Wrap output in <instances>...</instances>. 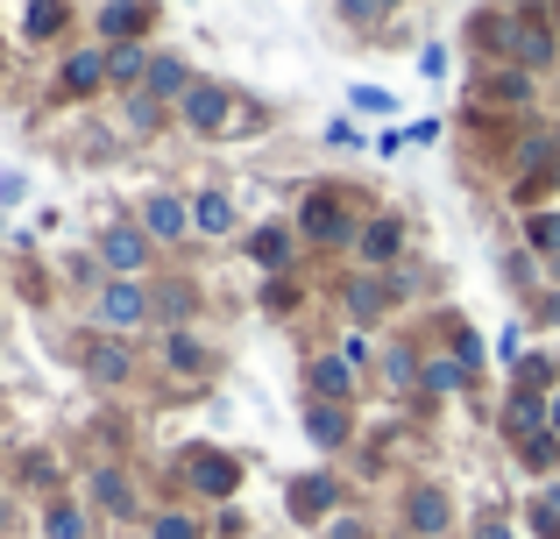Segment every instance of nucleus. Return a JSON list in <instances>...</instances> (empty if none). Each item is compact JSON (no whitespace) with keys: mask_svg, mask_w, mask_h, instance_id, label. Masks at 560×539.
Here are the masks:
<instances>
[{"mask_svg":"<svg viewBox=\"0 0 560 539\" xmlns=\"http://www.w3.org/2000/svg\"><path fill=\"white\" fill-rule=\"evenodd\" d=\"M362 221L370 213H355V199L348 192H334V185H313L305 192V207H299V242H313V249H355V235H362Z\"/></svg>","mask_w":560,"mask_h":539,"instance_id":"1","label":"nucleus"},{"mask_svg":"<svg viewBox=\"0 0 560 539\" xmlns=\"http://www.w3.org/2000/svg\"><path fill=\"white\" fill-rule=\"evenodd\" d=\"M178 476H185L191 497H206V504H234V490H242V455L191 441V447H178Z\"/></svg>","mask_w":560,"mask_h":539,"instance_id":"2","label":"nucleus"},{"mask_svg":"<svg viewBox=\"0 0 560 539\" xmlns=\"http://www.w3.org/2000/svg\"><path fill=\"white\" fill-rule=\"evenodd\" d=\"M93 319H100V333L128 341L136 327H150V319H156V291L136 284V277H107V284H100V298H93Z\"/></svg>","mask_w":560,"mask_h":539,"instance_id":"3","label":"nucleus"},{"mask_svg":"<svg viewBox=\"0 0 560 539\" xmlns=\"http://www.w3.org/2000/svg\"><path fill=\"white\" fill-rule=\"evenodd\" d=\"M405 242H411V227H405V213L397 207H376L370 221H362V235H355V270H370V277H390L397 270V256H405Z\"/></svg>","mask_w":560,"mask_h":539,"instance_id":"4","label":"nucleus"},{"mask_svg":"<svg viewBox=\"0 0 560 539\" xmlns=\"http://www.w3.org/2000/svg\"><path fill=\"white\" fill-rule=\"evenodd\" d=\"M85 504H93L100 518H114V526H136L142 518V497H136V483H128L121 461H100V469L85 476ZM142 526H150V518H142Z\"/></svg>","mask_w":560,"mask_h":539,"instance_id":"5","label":"nucleus"},{"mask_svg":"<svg viewBox=\"0 0 560 539\" xmlns=\"http://www.w3.org/2000/svg\"><path fill=\"white\" fill-rule=\"evenodd\" d=\"M178 121L191 128V136H206V142L228 136V128H234V93L220 79H191V93L178 99Z\"/></svg>","mask_w":560,"mask_h":539,"instance_id":"6","label":"nucleus"},{"mask_svg":"<svg viewBox=\"0 0 560 539\" xmlns=\"http://www.w3.org/2000/svg\"><path fill=\"white\" fill-rule=\"evenodd\" d=\"M334 298H341V313L355 319L362 333H376L383 319H390L397 291H390V277H370V270H348V277H341V291H334Z\"/></svg>","mask_w":560,"mask_h":539,"instance_id":"7","label":"nucleus"},{"mask_svg":"<svg viewBox=\"0 0 560 539\" xmlns=\"http://www.w3.org/2000/svg\"><path fill=\"white\" fill-rule=\"evenodd\" d=\"M100 263H107V277H136L142 284V270L156 263V242L136 221H107L100 227Z\"/></svg>","mask_w":560,"mask_h":539,"instance_id":"8","label":"nucleus"},{"mask_svg":"<svg viewBox=\"0 0 560 539\" xmlns=\"http://www.w3.org/2000/svg\"><path fill=\"white\" fill-rule=\"evenodd\" d=\"M405 532L411 539H454V490L447 483H411L405 490Z\"/></svg>","mask_w":560,"mask_h":539,"instance_id":"9","label":"nucleus"},{"mask_svg":"<svg viewBox=\"0 0 560 539\" xmlns=\"http://www.w3.org/2000/svg\"><path fill=\"white\" fill-rule=\"evenodd\" d=\"M553 57H560L553 14H547V8H518V36H511V65H518V71H533V79H539V71L553 65Z\"/></svg>","mask_w":560,"mask_h":539,"instance_id":"10","label":"nucleus"},{"mask_svg":"<svg viewBox=\"0 0 560 539\" xmlns=\"http://www.w3.org/2000/svg\"><path fill=\"white\" fill-rule=\"evenodd\" d=\"M284 512L299 518V526H327V518H341V476H327V469L299 476L291 497H284Z\"/></svg>","mask_w":560,"mask_h":539,"instance_id":"11","label":"nucleus"},{"mask_svg":"<svg viewBox=\"0 0 560 539\" xmlns=\"http://www.w3.org/2000/svg\"><path fill=\"white\" fill-rule=\"evenodd\" d=\"M93 28H100V50H121V43H142L156 28V8L150 0H107V8H93Z\"/></svg>","mask_w":560,"mask_h":539,"instance_id":"12","label":"nucleus"},{"mask_svg":"<svg viewBox=\"0 0 560 539\" xmlns=\"http://www.w3.org/2000/svg\"><path fill=\"white\" fill-rule=\"evenodd\" d=\"M50 93H57V99H100V93H107V50H100V43L71 50L65 65H57Z\"/></svg>","mask_w":560,"mask_h":539,"instance_id":"13","label":"nucleus"},{"mask_svg":"<svg viewBox=\"0 0 560 539\" xmlns=\"http://www.w3.org/2000/svg\"><path fill=\"white\" fill-rule=\"evenodd\" d=\"M136 227L156 242V249H171V242L191 235V199H178V192H150V199H142V213H136Z\"/></svg>","mask_w":560,"mask_h":539,"instance_id":"14","label":"nucleus"},{"mask_svg":"<svg viewBox=\"0 0 560 539\" xmlns=\"http://www.w3.org/2000/svg\"><path fill=\"white\" fill-rule=\"evenodd\" d=\"M305 398H327V405H355V362L341 355V348H319L313 362H305Z\"/></svg>","mask_w":560,"mask_h":539,"instance_id":"15","label":"nucleus"},{"mask_svg":"<svg viewBox=\"0 0 560 539\" xmlns=\"http://www.w3.org/2000/svg\"><path fill=\"white\" fill-rule=\"evenodd\" d=\"M79 370L93 376V384L121 390V384H136V348H128V341H114V333H100V341H85Z\"/></svg>","mask_w":560,"mask_h":539,"instance_id":"16","label":"nucleus"},{"mask_svg":"<svg viewBox=\"0 0 560 539\" xmlns=\"http://www.w3.org/2000/svg\"><path fill=\"white\" fill-rule=\"evenodd\" d=\"M305 441H313V447H327V455H334V447H348V441H355V405H327V398H305Z\"/></svg>","mask_w":560,"mask_h":539,"instance_id":"17","label":"nucleus"},{"mask_svg":"<svg viewBox=\"0 0 560 539\" xmlns=\"http://www.w3.org/2000/svg\"><path fill=\"white\" fill-rule=\"evenodd\" d=\"M511 164H518V185L560 178V128H533V136H518V150H511Z\"/></svg>","mask_w":560,"mask_h":539,"instance_id":"18","label":"nucleus"},{"mask_svg":"<svg viewBox=\"0 0 560 539\" xmlns=\"http://www.w3.org/2000/svg\"><path fill=\"white\" fill-rule=\"evenodd\" d=\"M234 227H242V213H234V192H228V185H206V192L191 199V235L228 242Z\"/></svg>","mask_w":560,"mask_h":539,"instance_id":"19","label":"nucleus"},{"mask_svg":"<svg viewBox=\"0 0 560 539\" xmlns=\"http://www.w3.org/2000/svg\"><path fill=\"white\" fill-rule=\"evenodd\" d=\"M291 249H299V235H291L284 221L248 227V263H256L262 277H284V270H291Z\"/></svg>","mask_w":560,"mask_h":539,"instance_id":"20","label":"nucleus"},{"mask_svg":"<svg viewBox=\"0 0 560 539\" xmlns=\"http://www.w3.org/2000/svg\"><path fill=\"white\" fill-rule=\"evenodd\" d=\"M533 71H518V65H490V71H476V93L490 99V107H533Z\"/></svg>","mask_w":560,"mask_h":539,"instance_id":"21","label":"nucleus"},{"mask_svg":"<svg viewBox=\"0 0 560 539\" xmlns=\"http://www.w3.org/2000/svg\"><path fill=\"white\" fill-rule=\"evenodd\" d=\"M497 426H504V441H539L547 433V398H533V390H504V412H497Z\"/></svg>","mask_w":560,"mask_h":539,"instance_id":"22","label":"nucleus"},{"mask_svg":"<svg viewBox=\"0 0 560 539\" xmlns=\"http://www.w3.org/2000/svg\"><path fill=\"white\" fill-rule=\"evenodd\" d=\"M164 370L171 376H206V370H213V341H206V333H191V327L164 333Z\"/></svg>","mask_w":560,"mask_h":539,"instance_id":"23","label":"nucleus"},{"mask_svg":"<svg viewBox=\"0 0 560 539\" xmlns=\"http://www.w3.org/2000/svg\"><path fill=\"white\" fill-rule=\"evenodd\" d=\"M185 93H191V65H185V57H164V50H156V57H150V79H142V99L171 107V99H185Z\"/></svg>","mask_w":560,"mask_h":539,"instance_id":"24","label":"nucleus"},{"mask_svg":"<svg viewBox=\"0 0 560 539\" xmlns=\"http://www.w3.org/2000/svg\"><path fill=\"white\" fill-rule=\"evenodd\" d=\"M419 390H425V398H454V390H468V362L454 355V348L425 355V362H419Z\"/></svg>","mask_w":560,"mask_h":539,"instance_id":"25","label":"nucleus"},{"mask_svg":"<svg viewBox=\"0 0 560 539\" xmlns=\"http://www.w3.org/2000/svg\"><path fill=\"white\" fill-rule=\"evenodd\" d=\"M419 348H411V341H390V348H383V355H376V370H383V384H390V390H419Z\"/></svg>","mask_w":560,"mask_h":539,"instance_id":"26","label":"nucleus"},{"mask_svg":"<svg viewBox=\"0 0 560 539\" xmlns=\"http://www.w3.org/2000/svg\"><path fill=\"white\" fill-rule=\"evenodd\" d=\"M93 526H85V504L79 497H50L43 504V539H85Z\"/></svg>","mask_w":560,"mask_h":539,"instance_id":"27","label":"nucleus"},{"mask_svg":"<svg viewBox=\"0 0 560 539\" xmlns=\"http://www.w3.org/2000/svg\"><path fill=\"white\" fill-rule=\"evenodd\" d=\"M191 313H199V291H191L185 277H178V284H164V291H156V319H164V333L191 327Z\"/></svg>","mask_w":560,"mask_h":539,"instance_id":"28","label":"nucleus"},{"mask_svg":"<svg viewBox=\"0 0 560 539\" xmlns=\"http://www.w3.org/2000/svg\"><path fill=\"white\" fill-rule=\"evenodd\" d=\"M511 390H533V398H553V390H560V362H553V355H525L518 370H511Z\"/></svg>","mask_w":560,"mask_h":539,"instance_id":"29","label":"nucleus"},{"mask_svg":"<svg viewBox=\"0 0 560 539\" xmlns=\"http://www.w3.org/2000/svg\"><path fill=\"white\" fill-rule=\"evenodd\" d=\"M65 22H71L65 0H36V8H22V36H28V43H50Z\"/></svg>","mask_w":560,"mask_h":539,"instance_id":"30","label":"nucleus"},{"mask_svg":"<svg viewBox=\"0 0 560 539\" xmlns=\"http://www.w3.org/2000/svg\"><path fill=\"white\" fill-rule=\"evenodd\" d=\"M525 249H533L539 263H560V213H533V221H525Z\"/></svg>","mask_w":560,"mask_h":539,"instance_id":"31","label":"nucleus"},{"mask_svg":"<svg viewBox=\"0 0 560 539\" xmlns=\"http://www.w3.org/2000/svg\"><path fill=\"white\" fill-rule=\"evenodd\" d=\"M150 539H206L199 512H150Z\"/></svg>","mask_w":560,"mask_h":539,"instance_id":"32","label":"nucleus"},{"mask_svg":"<svg viewBox=\"0 0 560 539\" xmlns=\"http://www.w3.org/2000/svg\"><path fill=\"white\" fill-rule=\"evenodd\" d=\"M334 22H341V28H383V22H390V8H376V0H341Z\"/></svg>","mask_w":560,"mask_h":539,"instance_id":"33","label":"nucleus"},{"mask_svg":"<svg viewBox=\"0 0 560 539\" xmlns=\"http://www.w3.org/2000/svg\"><path fill=\"white\" fill-rule=\"evenodd\" d=\"M533 532H539V539H560V483H547V490L533 497Z\"/></svg>","mask_w":560,"mask_h":539,"instance_id":"34","label":"nucleus"},{"mask_svg":"<svg viewBox=\"0 0 560 539\" xmlns=\"http://www.w3.org/2000/svg\"><path fill=\"white\" fill-rule=\"evenodd\" d=\"M504 277H511L518 291H533V298L547 291V284H539V256H533V249H518V256H511V263H504Z\"/></svg>","mask_w":560,"mask_h":539,"instance_id":"35","label":"nucleus"},{"mask_svg":"<svg viewBox=\"0 0 560 539\" xmlns=\"http://www.w3.org/2000/svg\"><path fill=\"white\" fill-rule=\"evenodd\" d=\"M319 539H376V526L362 512H341V518H327V526H319Z\"/></svg>","mask_w":560,"mask_h":539,"instance_id":"36","label":"nucleus"},{"mask_svg":"<svg viewBox=\"0 0 560 539\" xmlns=\"http://www.w3.org/2000/svg\"><path fill=\"white\" fill-rule=\"evenodd\" d=\"M518 455H525V469H533V476H547L553 461H560V441H553V433H539V441H525Z\"/></svg>","mask_w":560,"mask_h":539,"instance_id":"37","label":"nucleus"},{"mask_svg":"<svg viewBox=\"0 0 560 539\" xmlns=\"http://www.w3.org/2000/svg\"><path fill=\"white\" fill-rule=\"evenodd\" d=\"M468 539H518V526H511V512L490 504V512H476V532H468Z\"/></svg>","mask_w":560,"mask_h":539,"instance_id":"38","label":"nucleus"},{"mask_svg":"<svg viewBox=\"0 0 560 539\" xmlns=\"http://www.w3.org/2000/svg\"><path fill=\"white\" fill-rule=\"evenodd\" d=\"M291 305H299V284H291V277H270V284H262V313H291Z\"/></svg>","mask_w":560,"mask_h":539,"instance_id":"39","label":"nucleus"},{"mask_svg":"<svg viewBox=\"0 0 560 539\" xmlns=\"http://www.w3.org/2000/svg\"><path fill=\"white\" fill-rule=\"evenodd\" d=\"M497 355H504L511 370L525 362V319H504V333H497Z\"/></svg>","mask_w":560,"mask_h":539,"instance_id":"40","label":"nucleus"},{"mask_svg":"<svg viewBox=\"0 0 560 539\" xmlns=\"http://www.w3.org/2000/svg\"><path fill=\"white\" fill-rule=\"evenodd\" d=\"M348 99H355V114H390L397 107V93H383V85H355Z\"/></svg>","mask_w":560,"mask_h":539,"instance_id":"41","label":"nucleus"},{"mask_svg":"<svg viewBox=\"0 0 560 539\" xmlns=\"http://www.w3.org/2000/svg\"><path fill=\"white\" fill-rule=\"evenodd\" d=\"M454 355H462V362H468V376H476V370H482V341H476V333H468V327H462V319H454Z\"/></svg>","mask_w":560,"mask_h":539,"instance_id":"42","label":"nucleus"},{"mask_svg":"<svg viewBox=\"0 0 560 539\" xmlns=\"http://www.w3.org/2000/svg\"><path fill=\"white\" fill-rule=\"evenodd\" d=\"M327 142H334V150H355L362 128H355V121H327Z\"/></svg>","mask_w":560,"mask_h":539,"instance_id":"43","label":"nucleus"},{"mask_svg":"<svg viewBox=\"0 0 560 539\" xmlns=\"http://www.w3.org/2000/svg\"><path fill=\"white\" fill-rule=\"evenodd\" d=\"M533 313L547 319V327H560V291H553V284H547V291H539V298H533Z\"/></svg>","mask_w":560,"mask_h":539,"instance_id":"44","label":"nucleus"},{"mask_svg":"<svg viewBox=\"0 0 560 539\" xmlns=\"http://www.w3.org/2000/svg\"><path fill=\"white\" fill-rule=\"evenodd\" d=\"M405 142H411V128H383V136H376V156H397Z\"/></svg>","mask_w":560,"mask_h":539,"instance_id":"45","label":"nucleus"},{"mask_svg":"<svg viewBox=\"0 0 560 539\" xmlns=\"http://www.w3.org/2000/svg\"><path fill=\"white\" fill-rule=\"evenodd\" d=\"M547 433H553V441H560V390H553V398H547Z\"/></svg>","mask_w":560,"mask_h":539,"instance_id":"46","label":"nucleus"},{"mask_svg":"<svg viewBox=\"0 0 560 539\" xmlns=\"http://www.w3.org/2000/svg\"><path fill=\"white\" fill-rule=\"evenodd\" d=\"M14 526V504H8V490H0V532H8Z\"/></svg>","mask_w":560,"mask_h":539,"instance_id":"47","label":"nucleus"}]
</instances>
